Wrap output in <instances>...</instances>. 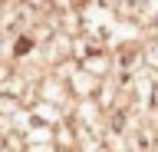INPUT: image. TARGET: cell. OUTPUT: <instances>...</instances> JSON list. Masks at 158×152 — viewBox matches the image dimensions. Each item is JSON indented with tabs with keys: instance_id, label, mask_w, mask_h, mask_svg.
<instances>
[{
	"instance_id": "cell-1",
	"label": "cell",
	"mask_w": 158,
	"mask_h": 152,
	"mask_svg": "<svg viewBox=\"0 0 158 152\" xmlns=\"http://www.w3.org/2000/svg\"><path fill=\"white\" fill-rule=\"evenodd\" d=\"M155 106H158V89H155Z\"/></svg>"
}]
</instances>
